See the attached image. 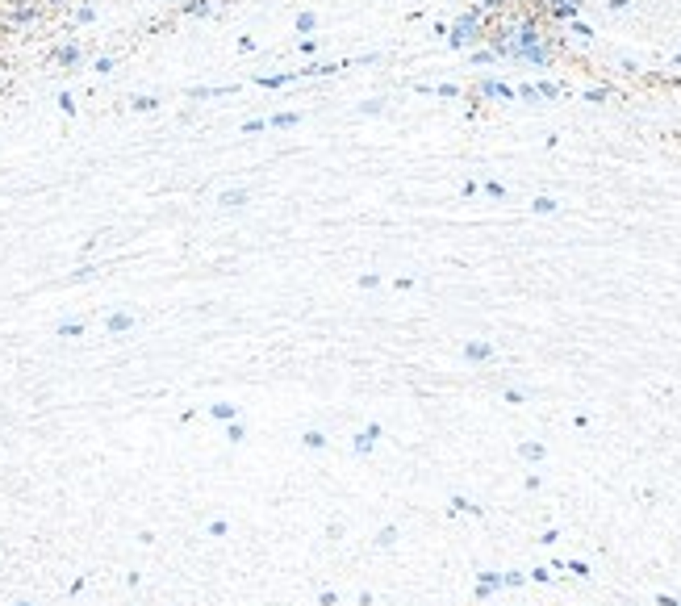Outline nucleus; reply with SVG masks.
Segmentation results:
<instances>
[{"mask_svg":"<svg viewBox=\"0 0 681 606\" xmlns=\"http://www.w3.org/2000/svg\"><path fill=\"white\" fill-rule=\"evenodd\" d=\"M247 197H251L247 188H230V192H222V197H217V205H226V209H238V205H247Z\"/></svg>","mask_w":681,"mask_h":606,"instance_id":"f257e3e1","label":"nucleus"},{"mask_svg":"<svg viewBox=\"0 0 681 606\" xmlns=\"http://www.w3.org/2000/svg\"><path fill=\"white\" fill-rule=\"evenodd\" d=\"M105 326H109L113 335H121V331H130V326H134V318H130V314H109V322H105Z\"/></svg>","mask_w":681,"mask_h":606,"instance_id":"f03ea898","label":"nucleus"},{"mask_svg":"<svg viewBox=\"0 0 681 606\" xmlns=\"http://www.w3.org/2000/svg\"><path fill=\"white\" fill-rule=\"evenodd\" d=\"M314 25H318L314 13H301V17H297V29H301V33H314Z\"/></svg>","mask_w":681,"mask_h":606,"instance_id":"7ed1b4c3","label":"nucleus"},{"mask_svg":"<svg viewBox=\"0 0 681 606\" xmlns=\"http://www.w3.org/2000/svg\"><path fill=\"white\" fill-rule=\"evenodd\" d=\"M54 59H59V63H75V59H79V50H75V46H59V50H54Z\"/></svg>","mask_w":681,"mask_h":606,"instance_id":"20e7f679","label":"nucleus"},{"mask_svg":"<svg viewBox=\"0 0 681 606\" xmlns=\"http://www.w3.org/2000/svg\"><path fill=\"white\" fill-rule=\"evenodd\" d=\"M272 126H297V113H276Z\"/></svg>","mask_w":681,"mask_h":606,"instance_id":"39448f33","label":"nucleus"},{"mask_svg":"<svg viewBox=\"0 0 681 606\" xmlns=\"http://www.w3.org/2000/svg\"><path fill=\"white\" fill-rule=\"evenodd\" d=\"M79 331H84L79 322H63V326H59V335H67V339H71V335H79Z\"/></svg>","mask_w":681,"mask_h":606,"instance_id":"423d86ee","label":"nucleus"},{"mask_svg":"<svg viewBox=\"0 0 681 606\" xmlns=\"http://www.w3.org/2000/svg\"><path fill=\"white\" fill-rule=\"evenodd\" d=\"M188 13H197V17H205V13H209V4H205V0H188Z\"/></svg>","mask_w":681,"mask_h":606,"instance_id":"0eeeda50","label":"nucleus"},{"mask_svg":"<svg viewBox=\"0 0 681 606\" xmlns=\"http://www.w3.org/2000/svg\"><path fill=\"white\" fill-rule=\"evenodd\" d=\"M134 109H142V113H146V109H155V96H138V100H134Z\"/></svg>","mask_w":681,"mask_h":606,"instance_id":"6e6552de","label":"nucleus"},{"mask_svg":"<svg viewBox=\"0 0 681 606\" xmlns=\"http://www.w3.org/2000/svg\"><path fill=\"white\" fill-rule=\"evenodd\" d=\"M21 606H29V603H21Z\"/></svg>","mask_w":681,"mask_h":606,"instance_id":"1a4fd4ad","label":"nucleus"}]
</instances>
